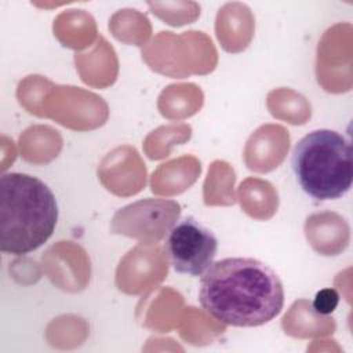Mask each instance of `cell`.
Here are the masks:
<instances>
[{
	"label": "cell",
	"mask_w": 353,
	"mask_h": 353,
	"mask_svg": "<svg viewBox=\"0 0 353 353\" xmlns=\"http://www.w3.org/2000/svg\"><path fill=\"white\" fill-rule=\"evenodd\" d=\"M165 250L175 272L199 277L214 263L218 240L203 223L186 216L171 228Z\"/></svg>",
	"instance_id": "cell-4"
},
{
	"label": "cell",
	"mask_w": 353,
	"mask_h": 353,
	"mask_svg": "<svg viewBox=\"0 0 353 353\" xmlns=\"http://www.w3.org/2000/svg\"><path fill=\"white\" fill-rule=\"evenodd\" d=\"M291 167L298 185L312 199H341L353 181L350 141L328 128L310 131L294 146Z\"/></svg>",
	"instance_id": "cell-3"
},
{
	"label": "cell",
	"mask_w": 353,
	"mask_h": 353,
	"mask_svg": "<svg viewBox=\"0 0 353 353\" xmlns=\"http://www.w3.org/2000/svg\"><path fill=\"white\" fill-rule=\"evenodd\" d=\"M339 303V294L334 288H323L317 291L312 302L313 310L320 316L331 314Z\"/></svg>",
	"instance_id": "cell-5"
},
{
	"label": "cell",
	"mask_w": 353,
	"mask_h": 353,
	"mask_svg": "<svg viewBox=\"0 0 353 353\" xmlns=\"http://www.w3.org/2000/svg\"><path fill=\"white\" fill-rule=\"evenodd\" d=\"M58 203L39 178L8 172L0 178V250L25 255L40 248L54 233Z\"/></svg>",
	"instance_id": "cell-2"
},
{
	"label": "cell",
	"mask_w": 353,
	"mask_h": 353,
	"mask_svg": "<svg viewBox=\"0 0 353 353\" xmlns=\"http://www.w3.org/2000/svg\"><path fill=\"white\" fill-rule=\"evenodd\" d=\"M199 301L215 320L232 327H259L280 314L284 287L265 262L233 256L214 262L201 276Z\"/></svg>",
	"instance_id": "cell-1"
}]
</instances>
